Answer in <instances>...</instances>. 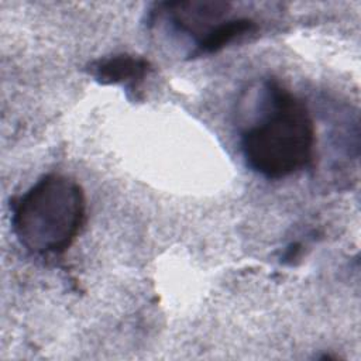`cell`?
Masks as SVG:
<instances>
[{
  "instance_id": "1",
  "label": "cell",
  "mask_w": 361,
  "mask_h": 361,
  "mask_svg": "<svg viewBox=\"0 0 361 361\" xmlns=\"http://www.w3.org/2000/svg\"><path fill=\"white\" fill-rule=\"evenodd\" d=\"M264 109L241 134L247 166L268 179L309 168L314 159L316 128L306 104L276 80L264 86Z\"/></svg>"
},
{
  "instance_id": "4",
  "label": "cell",
  "mask_w": 361,
  "mask_h": 361,
  "mask_svg": "<svg viewBox=\"0 0 361 361\" xmlns=\"http://www.w3.org/2000/svg\"><path fill=\"white\" fill-rule=\"evenodd\" d=\"M172 24L188 34L197 35V41L219 21L230 8L224 1H171L159 4Z\"/></svg>"
},
{
  "instance_id": "3",
  "label": "cell",
  "mask_w": 361,
  "mask_h": 361,
  "mask_svg": "<svg viewBox=\"0 0 361 361\" xmlns=\"http://www.w3.org/2000/svg\"><path fill=\"white\" fill-rule=\"evenodd\" d=\"M151 71L152 65L148 59L131 54H118L93 62L89 72L100 85H121L135 94Z\"/></svg>"
},
{
  "instance_id": "2",
  "label": "cell",
  "mask_w": 361,
  "mask_h": 361,
  "mask_svg": "<svg viewBox=\"0 0 361 361\" xmlns=\"http://www.w3.org/2000/svg\"><path fill=\"white\" fill-rule=\"evenodd\" d=\"M85 221L83 188L62 173L44 175L13 203V231L20 244L37 255L63 254Z\"/></svg>"
},
{
  "instance_id": "5",
  "label": "cell",
  "mask_w": 361,
  "mask_h": 361,
  "mask_svg": "<svg viewBox=\"0 0 361 361\" xmlns=\"http://www.w3.org/2000/svg\"><path fill=\"white\" fill-rule=\"evenodd\" d=\"M257 28V23L247 17L221 20L196 42L193 55H209L219 52L235 39L254 32Z\"/></svg>"
}]
</instances>
